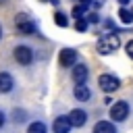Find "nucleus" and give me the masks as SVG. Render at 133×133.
Wrapping results in <instances>:
<instances>
[{"mask_svg":"<svg viewBox=\"0 0 133 133\" xmlns=\"http://www.w3.org/2000/svg\"><path fill=\"white\" fill-rule=\"evenodd\" d=\"M118 46H121V39H118V35H116V31H110V33H104L100 39H98V52L100 54H112V52H116L118 50Z\"/></svg>","mask_w":133,"mask_h":133,"instance_id":"obj_1","label":"nucleus"},{"mask_svg":"<svg viewBox=\"0 0 133 133\" xmlns=\"http://www.w3.org/2000/svg\"><path fill=\"white\" fill-rule=\"evenodd\" d=\"M15 27H17V33H21V35H31V33L35 31L33 21H31L25 12L17 15V19H15Z\"/></svg>","mask_w":133,"mask_h":133,"instance_id":"obj_2","label":"nucleus"},{"mask_svg":"<svg viewBox=\"0 0 133 133\" xmlns=\"http://www.w3.org/2000/svg\"><path fill=\"white\" fill-rule=\"evenodd\" d=\"M98 85H100L102 91L112 94V91H116V89L121 87V81H118V77H114V75H110V73H104V75H100Z\"/></svg>","mask_w":133,"mask_h":133,"instance_id":"obj_3","label":"nucleus"},{"mask_svg":"<svg viewBox=\"0 0 133 133\" xmlns=\"http://www.w3.org/2000/svg\"><path fill=\"white\" fill-rule=\"evenodd\" d=\"M12 54H15V60L19 64H23V66H27V64L33 62V50L29 46H17Z\"/></svg>","mask_w":133,"mask_h":133,"instance_id":"obj_4","label":"nucleus"},{"mask_svg":"<svg viewBox=\"0 0 133 133\" xmlns=\"http://www.w3.org/2000/svg\"><path fill=\"white\" fill-rule=\"evenodd\" d=\"M127 116H129V104H127V102L118 100L116 104L110 106V118H112V121L121 123V121H125Z\"/></svg>","mask_w":133,"mask_h":133,"instance_id":"obj_5","label":"nucleus"},{"mask_svg":"<svg viewBox=\"0 0 133 133\" xmlns=\"http://www.w3.org/2000/svg\"><path fill=\"white\" fill-rule=\"evenodd\" d=\"M58 62H60V66H75V64H77V50H73V48L60 50Z\"/></svg>","mask_w":133,"mask_h":133,"instance_id":"obj_6","label":"nucleus"},{"mask_svg":"<svg viewBox=\"0 0 133 133\" xmlns=\"http://www.w3.org/2000/svg\"><path fill=\"white\" fill-rule=\"evenodd\" d=\"M69 123H71V127H83L85 123H87V112L85 110H81V108H73L71 112H69Z\"/></svg>","mask_w":133,"mask_h":133,"instance_id":"obj_7","label":"nucleus"},{"mask_svg":"<svg viewBox=\"0 0 133 133\" xmlns=\"http://www.w3.org/2000/svg\"><path fill=\"white\" fill-rule=\"evenodd\" d=\"M71 77H73V81H75V83H85V81H87V77H89V69H87L83 62H77V64L73 66Z\"/></svg>","mask_w":133,"mask_h":133,"instance_id":"obj_8","label":"nucleus"},{"mask_svg":"<svg viewBox=\"0 0 133 133\" xmlns=\"http://www.w3.org/2000/svg\"><path fill=\"white\" fill-rule=\"evenodd\" d=\"M73 96H75L77 102H87V100L91 98V91H89V87H87L85 83H77L75 89H73Z\"/></svg>","mask_w":133,"mask_h":133,"instance_id":"obj_9","label":"nucleus"},{"mask_svg":"<svg viewBox=\"0 0 133 133\" xmlns=\"http://www.w3.org/2000/svg\"><path fill=\"white\" fill-rule=\"evenodd\" d=\"M52 131L54 133H71V123L66 116H56L52 123Z\"/></svg>","mask_w":133,"mask_h":133,"instance_id":"obj_10","label":"nucleus"},{"mask_svg":"<svg viewBox=\"0 0 133 133\" xmlns=\"http://www.w3.org/2000/svg\"><path fill=\"white\" fill-rule=\"evenodd\" d=\"M12 87H15V79H12V75L2 71V73H0V94H8Z\"/></svg>","mask_w":133,"mask_h":133,"instance_id":"obj_11","label":"nucleus"},{"mask_svg":"<svg viewBox=\"0 0 133 133\" xmlns=\"http://www.w3.org/2000/svg\"><path fill=\"white\" fill-rule=\"evenodd\" d=\"M94 133H116V127L110 121H98L94 125Z\"/></svg>","mask_w":133,"mask_h":133,"instance_id":"obj_12","label":"nucleus"},{"mask_svg":"<svg viewBox=\"0 0 133 133\" xmlns=\"http://www.w3.org/2000/svg\"><path fill=\"white\" fill-rule=\"evenodd\" d=\"M27 133H48V127L42 123V121H33L27 129Z\"/></svg>","mask_w":133,"mask_h":133,"instance_id":"obj_13","label":"nucleus"},{"mask_svg":"<svg viewBox=\"0 0 133 133\" xmlns=\"http://www.w3.org/2000/svg\"><path fill=\"white\" fill-rule=\"evenodd\" d=\"M54 23H56L58 27H69V17H66L64 12H56V15H54Z\"/></svg>","mask_w":133,"mask_h":133,"instance_id":"obj_14","label":"nucleus"},{"mask_svg":"<svg viewBox=\"0 0 133 133\" xmlns=\"http://www.w3.org/2000/svg\"><path fill=\"white\" fill-rule=\"evenodd\" d=\"M12 121H15V123H25V121H27V112L21 110V108H15V110H12Z\"/></svg>","mask_w":133,"mask_h":133,"instance_id":"obj_15","label":"nucleus"},{"mask_svg":"<svg viewBox=\"0 0 133 133\" xmlns=\"http://www.w3.org/2000/svg\"><path fill=\"white\" fill-rule=\"evenodd\" d=\"M118 19H121L123 23H133V12H131V10H127V8L123 6V8L118 10Z\"/></svg>","mask_w":133,"mask_h":133,"instance_id":"obj_16","label":"nucleus"},{"mask_svg":"<svg viewBox=\"0 0 133 133\" xmlns=\"http://www.w3.org/2000/svg\"><path fill=\"white\" fill-rule=\"evenodd\" d=\"M85 29H87V19H77V23H75V31L85 33Z\"/></svg>","mask_w":133,"mask_h":133,"instance_id":"obj_17","label":"nucleus"},{"mask_svg":"<svg viewBox=\"0 0 133 133\" xmlns=\"http://www.w3.org/2000/svg\"><path fill=\"white\" fill-rule=\"evenodd\" d=\"M83 12H85V6H81V4H77V6L73 8V12H71V15H73L75 19H83Z\"/></svg>","mask_w":133,"mask_h":133,"instance_id":"obj_18","label":"nucleus"},{"mask_svg":"<svg viewBox=\"0 0 133 133\" xmlns=\"http://www.w3.org/2000/svg\"><path fill=\"white\" fill-rule=\"evenodd\" d=\"M125 48H127V56L133 60V39H131V42H127V46H125Z\"/></svg>","mask_w":133,"mask_h":133,"instance_id":"obj_19","label":"nucleus"},{"mask_svg":"<svg viewBox=\"0 0 133 133\" xmlns=\"http://www.w3.org/2000/svg\"><path fill=\"white\" fill-rule=\"evenodd\" d=\"M87 23H100V17L96 12H91V15H87Z\"/></svg>","mask_w":133,"mask_h":133,"instance_id":"obj_20","label":"nucleus"},{"mask_svg":"<svg viewBox=\"0 0 133 133\" xmlns=\"http://www.w3.org/2000/svg\"><path fill=\"white\" fill-rule=\"evenodd\" d=\"M4 123H6V116H4V112H2V110H0V129H2V127H4Z\"/></svg>","mask_w":133,"mask_h":133,"instance_id":"obj_21","label":"nucleus"},{"mask_svg":"<svg viewBox=\"0 0 133 133\" xmlns=\"http://www.w3.org/2000/svg\"><path fill=\"white\" fill-rule=\"evenodd\" d=\"M91 2H94V0H79V4H81V6H85V8H87Z\"/></svg>","mask_w":133,"mask_h":133,"instance_id":"obj_22","label":"nucleus"},{"mask_svg":"<svg viewBox=\"0 0 133 133\" xmlns=\"http://www.w3.org/2000/svg\"><path fill=\"white\" fill-rule=\"evenodd\" d=\"M91 4H94V6H96V8H100V6H102V4H104V0H94V2H91Z\"/></svg>","mask_w":133,"mask_h":133,"instance_id":"obj_23","label":"nucleus"},{"mask_svg":"<svg viewBox=\"0 0 133 133\" xmlns=\"http://www.w3.org/2000/svg\"><path fill=\"white\" fill-rule=\"evenodd\" d=\"M129 2H131V0H118V4H121V6H127Z\"/></svg>","mask_w":133,"mask_h":133,"instance_id":"obj_24","label":"nucleus"},{"mask_svg":"<svg viewBox=\"0 0 133 133\" xmlns=\"http://www.w3.org/2000/svg\"><path fill=\"white\" fill-rule=\"evenodd\" d=\"M42 2H52V4H58V0H42Z\"/></svg>","mask_w":133,"mask_h":133,"instance_id":"obj_25","label":"nucleus"},{"mask_svg":"<svg viewBox=\"0 0 133 133\" xmlns=\"http://www.w3.org/2000/svg\"><path fill=\"white\" fill-rule=\"evenodd\" d=\"M0 37H2V27H0Z\"/></svg>","mask_w":133,"mask_h":133,"instance_id":"obj_26","label":"nucleus"},{"mask_svg":"<svg viewBox=\"0 0 133 133\" xmlns=\"http://www.w3.org/2000/svg\"><path fill=\"white\" fill-rule=\"evenodd\" d=\"M2 2H6V0H0V4H2Z\"/></svg>","mask_w":133,"mask_h":133,"instance_id":"obj_27","label":"nucleus"},{"mask_svg":"<svg viewBox=\"0 0 133 133\" xmlns=\"http://www.w3.org/2000/svg\"><path fill=\"white\" fill-rule=\"evenodd\" d=\"M131 12H133V10H131Z\"/></svg>","mask_w":133,"mask_h":133,"instance_id":"obj_28","label":"nucleus"}]
</instances>
